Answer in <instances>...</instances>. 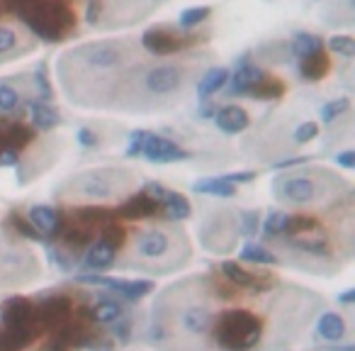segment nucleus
<instances>
[{
  "label": "nucleus",
  "instance_id": "a18cd8bd",
  "mask_svg": "<svg viewBox=\"0 0 355 351\" xmlns=\"http://www.w3.org/2000/svg\"><path fill=\"white\" fill-rule=\"evenodd\" d=\"M12 349H15V344L8 336V332H0V351H12Z\"/></svg>",
  "mask_w": 355,
  "mask_h": 351
},
{
  "label": "nucleus",
  "instance_id": "f704fd0d",
  "mask_svg": "<svg viewBox=\"0 0 355 351\" xmlns=\"http://www.w3.org/2000/svg\"><path fill=\"white\" fill-rule=\"evenodd\" d=\"M280 83H277V81H266L263 79L261 83L256 85V88L251 90L253 95H256V98H277V93H280Z\"/></svg>",
  "mask_w": 355,
  "mask_h": 351
},
{
  "label": "nucleus",
  "instance_id": "1a4fd4ad",
  "mask_svg": "<svg viewBox=\"0 0 355 351\" xmlns=\"http://www.w3.org/2000/svg\"><path fill=\"white\" fill-rule=\"evenodd\" d=\"M275 195L292 205H309L324 195V188L309 176H282L275 181Z\"/></svg>",
  "mask_w": 355,
  "mask_h": 351
},
{
  "label": "nucleus",
  "instance_id": "72a5a7b5",
  "mask_svg": "<svg viewBox=\"0 0 355 351\" xmlns=\"http://www.w3.org/2000/svg\"><path fill=\"white\" fill-rule=\"evenodd\" d=\"M316 134H319V124L316 122H302V124H297V129H295V142L306 144V142H311Z\"/></svg>",
  "mask_w": 355,
  "mask_h": 351
},
{
  "label": "nucleus",
  "instance_id": "f3484780",
  "mask_svg": "<svg viewBox=\"0 0 355 351\" xmlns=\"http://www.w3.org/2000/svg\"><path fill=\"white\" fill-rule=\"evenodd\" d=\"M316 334L324 341H338L345 334V322L338 312H324L316 320Z\"/></svg>",
  "mask_w": 355,
  "mask_h": 351
},
{
  "label": "nucleus",
  "instance_id": "c756f323",
  "mask_svg": "<svg viewBox=\"0 0 355 351\" xmlns=\"http://www.w3.org/2000/svg\"><path fill=\"white\" fill-rule=\"evenodd\" d=\"M348 108H350V100L348 98L331 100V103H326L324 108H321V120H324V122H334V120L340 117V115H343Z\"/></svg>",
  "mask_w": 355,
  "mask_h": 351
},
{
  "label": "nucleus",
  "instance_id": "2eb2a0df",
  "mask_svg": "<svg viewBox=\"0 0 355 351\" xmlns=\"http://www.w3.org/2000/svg\"><path fill=\"white\" fill-rule=\"evenodd\" d=\"M263 81V71L258 66H251V64H243L236 69L232 79V93L234 95H241V93H251L258 83Z\"/></svg>",
  "mask_w": 355,
  "mask_h": 351
},
{
  "label": "nucleus",
  "instance_id": "4468645a",
  "mask_svg": "<svg viewBox=\"0 0 355 351\" xmlns=\"http://www.w3.org/2000/svg\"><path fill=\"white\" fill-rule=\"evenodd\" d=\"M214 122H217V127L222 132L239 134L248 127V113L243 108H239V105H227V108H222L214 115Z\"/></svg>",
  "mask_w": 355,
  "mask_h": 351
},
{
  "label": "nucleus",
  "instance_id": "e433bc0d",
  "mask_svg": "<svg viewBox=\"0 0 355 351\" xmlns=\"http://www.w3.org/2000/svg\"><path fill=\"white\" fill-rule=\"evenodd\" d=\"M98 20H103V0H88V6H85V22L88 25H98Z\"/></svg>",
  "mask_w": 355,
  "mask_h": 351
},
{
  "label": "nucleus",
  "instance_id": "4be33fe9",
  "mask_svg": "<svg viewBox=\"0 0 355 351\" xmlns=\"http://www.w3.org/2000/svg\"><path fill=\"white\" fill-rule=\"evenodd\" d=\"M222 273L229 278V281L236 283V286H241V288H256V286H261L256 276H251L248 271H243V268L239 266V263H234V261H222Z\"/></svg>",
  "mask_w": 355,
  "mask_h": 351
},
{
  "label": "nucleus",
  "instance_id": "6e6552de",
  "mask_svg": "<svg viewBox=\"0 0 355 351\" xmlns=\"http://www.w3.org/2000/svg\"><path fill=\"white\" fill-rule=\"evenodd\" d=\"M175 232H166V229H146L137 237L134 244V254L139 261L144 263H163L173 256L175 252Z\"/></svg>",
  "mask_w": 355,
  "mask_h": 351
},
{
  "label": "nucleus",
  "instance_id": "c9c22d12",
  "mask_svg": "<svg viewBox=\"0 0 355 351\" xmlns=\"http://www.w3.org/2000/svg\"><path fill=\"white\" fill-rule=\"evenodd\" d=\"M241 222H239V229L243 232V237H253V234H258V215L256 213H241Z\"/></svg>",
  "mask_w": 355,
  "mask_h": 351
},
{
  "label": "nucleus",
  "instance_id": "20e7f679",
  "mask_svg": "<svg viewBox=\"0 0 355 351\" xmlns=\"http://www.w3.org/2000/svg\"><path fill=\"white\" fill-rule=\"evenodd\" d=\"M132 183L129 171L119 168H95L78 173L66 183V198L71 200H112L122 195Z\"/></svg>",
  "mask_w": 355,
  "mask_h": 351
},
{
  "label": "nucleus",
  "instance_id": "a19ab883",
  "mask_svg": "<svg viewBox=\"0 0 355 351\" xmlns=\"http://www.w3.org/2000/svg\"><path fill=\"white\" fill-rule=\"evenodd\" d=\"M129 334H132V322L129 320H122V325L114 327V336H117L119 341H124V344L129 341Z\"/></svg>",
  "mask_w": 355,
  "mask_h": 351
},
{
  "label": "nucleus",
  "instance_id": "473e14b6",
  "mask_svg": "<svg viewBox=\"0 0 355 351\" xmlns=\"http://www.w3.org/2000/svg\"><path fill=\"white\" fill-rule=\"evenodd\" d=\"M17 42H20V37L12 27H0V56L10 54L17 47Z\"/></svg>",
  "mask_w": 355,
  "mask_h": 351
},
{
  "label": "nucleus",
  "instance_id": "6ab92c4d",
  "mask_svg": "<svg viewBox=\"0 0 355 351\" xmlns=\"http://www.w3.org/2000/svg\"><path fill=\"white\" fill-rule=\"evenodd\" d=\"M195 193H202V195H217V198H232L236 193L234 183H227V181L219 176V179H207V181H198L193 186Z\"/></svg>",
  "mask_w": 355,
  "mask_h": 351
},
{
  "label": "nucleus",
  "instance_id": "bb28decb",
  "mask_svg": "<svg viewBox=\"0 0 355 351\" xmlns=\"http://www.w3.org/2000/svg\"><path fill=\"white\" fill-rule=\"evenodd\" d=\"M209 8L207 6H198V8H188V10L180 13V17H178V22H180V27L183 30H190V27L200 25V22H205L209 17Z\"/></svg>",
  "mask_w": 355,
  "mask_h": 351
},
{
  "label": "nucleus",
  "instance_id": "2f4dec72",
  "mask_svg": "<svg viewBox=\"0 0 355 351\" xmlns=\"http://www.w3.org/2000/svg\"><path fill=\"white\" fill-rule=\"evenodd\" d=\"M17 105H20V93L10 83H0V110L3 113H12Z\"/></svg>",
  "mask_w": 355,
  "mask_h": 351
},
{
  "label": "nucleus",
  "instance_id": "5701e85b",
  "mask_svg": "<svg viewBox=\"0 0 355 351\" xmlns=\"http://www.w3.org/2000/svg\"><path fill=\"white\" fill-rule=\"evenodd\" d=\"M292 51H295V56H300V59L311 56V54H316V51H321V40L316 35L302 32V35H297L295 40H292Z\"/></svg>",
  "mask_w": 355,
  "mask_h": 351
},
{
  "label": "nucleus",
  "instance_id": "a878e982",
  "mask_svg": "<svg viewBox=\"0 0 355 351\" xmlns=\"http://www.w3.org/2000/svg\"><path fill=\"white\" fill-rule=\"evenodd\" d=\"M292 247L302 249V252H306V254H314V256H324V254H329V244H326V239L316 237V234L309 239H302V237L292 239Z\"/></svg>",
  "mask_w": 355,
  "mask_h": 351
},
{
  "label": "nucleus",
  "instance_id": "c03bdc74",
  "mask_svg": "<svg viewBox=\"0 0 355 351\" xmlns=\"http://www.w3.org/2000/svg\"><path fill=\"white\" fill-rule=\"evenodd\" d=\"M49 256H51V261H56V266H59L61 271H69V268H71V261H69V259H66L61 252H54V249H51Z\"/></svg>",
  "mask_w": 355,
  "mask_h": 351
},
{
  "label": "nucleus",
  "instance_id": "393cba45",
  "mask_svg": "<svg viewBox=\"0 0 355 351\" xmlns=\"http://www.w3.org/2000/svg\"><path fill=\"white\" fill-rule=\"evenodd\" d=\"M239 256L243 259V261H251V263H266V266H270V263H275V254H270L268 249L258 247V244H243L241 254Z\"/></svg>",
  "mask_w": 355,
  "mask_h": 351
},
{
  "label": "nucleus",
  "instance_id": "cd10ccee",
  "mask_svg": "<svg viewBox=\"0 0 355 351\" xmlns=\"http://www.w3.org/2000/svg\"><path fill=\"white\" fill-rule=\"evenodd\" d=\"M324 71H326V61H324V56H321V51L302 59V74H304V79L316 81Z\"/></svg>",
  "mask_w": 355,
  "mask_h": 351
},
{
  "label": "nucleus",
  "instance_id": "ea45409f",
  "mask_svg": "<svg viewBox=\"0 0 355 351\" xmlns=\"http://www.w3.org/2000/svg\"><path fill=\"white\" fill-rule=\"evenodd\" d=\"M144 193H146L148 198L156 200V203H161L163 195H166V188H163V186H158V183H146V186H144Z\"/></svg>",
  "mask_w": 355,
  "mask_h": 351
},
{
  "label": "nucleus",
  "instance_id": "f8f14e48",
  "mask_svg": "<svg viewBox=\"0 0 355 351\" xmlns=\"http://www.w3.org/2000/svg\"><path fill=\"white\" fill-rule=\"evenodd\" d=\"M112 263H114V244H110L107 239L95 242L83 256V268H88V271H105Z\"/></svg>",
  "mask_w": 355,
  "mask_h": 351
},
{
  "label": "nucleus",
  "instance_id": "dca6fc26",
  "mask_svg": "<svg viewBox=\"0 0 355 351\" xmlns=\"http://www.w3.org/2000/svg\"><path fill=\"white\" fill-rule=\"evenodd\" d=\"M227 83H229V71L224 69V66H214V69L205 71V76L200 79V83H198L200 100H205V98H209V95L219 93V90H222Z\"/></svg>",
  "mask_w": 355,
  "mask_h": 351
},
{
  "label": "nucleus",
  "instance_id": "37998d69",
  "mask_svg": "<svg viewBox=\"0 0 355 351\" xmlns=\"http://www.w3.org/2000/svg\"><path fill=\"white\" fill-rule=\"evenodd\" d=\"M336 163L343 168H355V152H340L338 156H336Z\"/></svg>",
  "mask_w": 355,
  "mask_h": 351
},
{
  "label": "nucleus",
  "instance_id": "9d476101",
  "mask_svg": "<svg viewBox=\"0 0 355 351\" xmlns=\"http://www.w3.org/2000/svg\"><path fill=\"white\" fill-rule=\"evenodd\" d=\"M78 281L90 283V286L112 288V291H117L127 300H139V297H144L146 293L153 291L151 281H117V278H105V276H78Z\"/></svg>",
  "mask_w": 355,
  "mask_h": 351
},
{
  "label": "nucleus",
  "instance_id": "de8ad7c7",
  "mask_svg": "<svg viewBox=\"0 0 355 351\" xmlns=\"http://www.w3.org/2000/svg\"><path fill=\"white\" fill-rule=\"evenodd\" d=\"M319 351H326V349H319Z\"/></svg>",
  "mask_w": 355,
  "mask_h": 351
},
{
  "label": "nucleus",
  "instance_id": "79ce46f5",
  "mask_svg": "<svg viewBox=\"0 0 355 351\" xmlns=\"http://www.w3.org/2000/svg\"><path fill=\"white\" fill-rule=\"evenodd\" d=\"M227 183H248V181H253V171H241V173H229V176H222Z\"/></svg>",
  "mask_w": 355,
  "mask_h": 351
},
{
  "label": "nucleus",
  "instance_id": "aec40b11",
  "mask_svg": "<svg viewBox=\"0 0 355 351\" xmlns=\"http://www.w3.org/2000/svg\"><path fill=\"white\" fill-rule=\"evenodd\" d=\"M161 203H163V208H166L168 218H173V220H185V218H190V213H193L188 200H185L180 193H173V190H166Z\"/></svg>",
  "mask_w": 355,
  "mask_h": 351
},
{
  "label": "nucleus",
  "instance_id": "58836bf2",
  "mask_svg": "<svg viewBox=\"0 0 355 351\" xmlns=\"http://www.w3.org/2000/svg\"><path fill=\"white\" fill-rule=\"evenodd\" d=\"M78 142L83 144V147H95V144H98V134L88 127H80L78 129Z\"/></svg>",
  "mask_w": 355,
  "mask_h": 351
},
{
  "label": "nucleus",
  "instance_id": "ddd939ff",
  "mask_svg": "<svg viewBox=\"0 0 355 351\" xmlns=\"http://www.w3.org/2000/svg\"><path fill=\"white\" fill-rule=\"evenodd\" d=\"M27 215H30L32 227H35L40 234H44V237H51V234L59 232L61 218L54 208H49V205H32Z\"/></svg>",
  "mask_w": 355,
  "mask_h": 351
},
{
  "label": "nucleus",
  "instance_id": "f257e3e1",
  "mask_svg": "<svg viewBox=\"0 0 355 351\" xmlns=\"http://www.w3.org/2000/svg\"><path fill=\"white\" fill-rule=\"evenodd\" d=\"M173 295L158 302L161 317V341H173L180 351H193L212 332V307L200 291H185L178 286Z\"/></svg>",
  "mask_w": 355,
  "mask_h": 351
},
{
  "label": "nucleus",
  "instance_id": "9b49d317",
  "mask_svg": "<svg viewBox=\"0 0 355 351\" xmlns=\"http://www.w3.org/2000/svg\"><path fill=\"white\" fill-rule=\"evenodd\" d=\"M141 44L156 56H168V54H175V51L183 49V42H180V37H175L173 32H168V30H161V27H153V30L144 32Z\"/></svg>",
  "mask_w": 355,
  "mask_h": 351
},
{
  "label": "nucleus",
  "instance_id": "39448f33",
  "mask_svg": "<svg viewBox=\"0 0 355 351\" xmlns=\"http://www.w3.org/2000/svg\"><path fill=\"white\" fill-rule=\"evenodd\" d=\"M214 341L224 351H248L261 341V320L253 312L229 310L212 322Z\"/></svg>",
  "mask_w": 355,
  "mask_h": 351
},
{
  "label": "nucleus",
  "instance_id": "f03ea898",
  "mask_svg": "<svg viewBox=\"0 0 355 351\" xmlns=\"http://www.w3.org/2000/svg\"><path fill=\"white\" fill-rule=\"evenodd\" d=\"M129 59V47L122 42H90V44H80L76 49H71L66 54V59L61 61V83H71L76 79L90 81V76H110L124 66V61ZM88 85V83H85ZM83 90L80 88L78 98H83Z\"/></svg>",
  "mask_w": 355,
  "mask_h": 351
},
{
  "label": "nucleus",
  "instance_id": "0eeeda50",
  "mask_svg": "<svg viewBox=\"0 0 355 351\" xmlns=\"http://www.w3.org/2000/svg\"><path fill=\"white\" fill-rule=\"evenodd\" d=\"M27 25L35 30V35H40L46 42H56L59 35L64 32V27L69 25L71 15L59 6V3H46V6L27 8L22 10Z\"/></svg>",
  "mask_w": 355,
  "mask_h": 351
},
{
  "label": "nucleus",
  "instance_id": "b1692460",
  "mask_svg": "<svg viewBox=\"0 0 355 351\" xmlns=\"http://www.w3.org/2000/svg\"><path fill=\"white\" fill-rule=\"evenodd\" d=\"M119 317H122V307L112 300H100L93 307V320L100 322V325H110V322L119 320Z\"/></svg>",
  "mask_w": 355,
  "mask_h": 351
},
{
  "label": "nucleus",
  "instance_id": "c85d7f7f",
  "mask_svg": "<svg viewBox=\"0 0 355 351\" xmlns=\"http://www.w3.org/2000/svg\"><path fill=\"white\" fill-rule=\"evenodd\" d=\"M287 225H290V215L272 210V213L268 215V220H266V225H263V229H266L268 237H277V234H285L287 232Z\"/></svg>",
  "mask_w": 355,
  "mask_h": 351
},
{
  "label": "nucleus",
  "instance_id": "7ed1b4c3",
  "mask_svg": "<svg viewBox=\"0 0 355 351\" xmlns=\"http://www.w3.org/2000/svg\"><path fill=\"white\" fill-rule=\"evenodd\" d=\"M188 69L180 64H153L144 69L139 76H134L132 85L124 90L119 98L132 100L129 108H156V103L178 95L185 88Z\"/></svg>",
  "mask_w": 355,
  "mask_h": 351
},
{
  "label": "nucleus",
  "instance_id": "423d86ee",
  "mask_svg": "<svg viewBox=\"0 0 355 351\" xmlns=\"http://www.w3.org/2000/svg\"><path fill=\"white\" fill-rule=\"evenodd\" d=\"M127 156H144L146 161L153 163H173L185 158V152L180 147L171 142L166 137H158L153 132H146V129H139L129 137V149Z\"/></svg>",
  "mask_w": 355,
  "mask_h": 351
},
{
  "label": "nucleus",
  "instance_id": "4c0bfd02",
  "mask_svg": "<svg viewBox=\"0 0 355 351\" xmlns=\"http://www.w3.org/2000/svg\"><path fill=\"white\" fill-rule=\"evenodd\" d=\"M17 152L12 147H0V166H15Z\"/></svg>",
  "mask_w": 355,
  "mask_h": 351
},
{
  "label": "nucleus",
  "instance_id": "412c9836",
  "mask_svg": "<svg viewBox=\"0 0 355 351\" xmlns=\"http://www.w3.org/2000/svg\"><path fill=\"white\" fill-rule=\"evenodd\" d=\"M30 115H32V124L40 129H51L59 124V113H56L51 105H44V103H35L30 105Z\"/></svg>",
  "mask_w": 355,
  "mask_h": 351
},
{
  "label": "nucleus",
  "instance_id": "49530a36",
  "mask_svg": "<svg viewBox=\"0 0 355 351\" xmlns=\"http://www.w3.org/2000/svg\"><path fill=\"white\" fill-rule=\"evenodd\" d=\"M353 297H355L353 291H345L343 295H340V302H345V305H348V302H353Z\"/></svg>",
  "mask_w": 355,
  "mask_h": 351
},
{
  "label": "nucleus",
  "instance_id": "7c9ffc66",
  "mask_svg": "<svg viewBox=\"0 0 355 351\" xmlns=\"http://www.w3.org/2000/svg\"><path fill=\"white\" fill-rule=\"evenodd\" d=\"M329 49L334 54H340V56H353L355 54V40L348 35H334L329 40Z\"/></svg>",
  "mask_w": 355,
  "mask_h": 351
},
{
  "label": "nucleus",
  "instance_id": "a211bd4d",
  "mask_svg": "<svg viewBox=\"0 0 355 351\" xmlns=\"http://www.w3.org/2000/svg\"><path fill=\"white\" fill-rule=\"evenodd\" d=\"M158 210V203L153 198H148L146 193L132 195L127 203L122 205V215L124 218H148Z\"/></svg>",
  "mask_w": 355,
  "mask_h": 351
}]
</instances>
